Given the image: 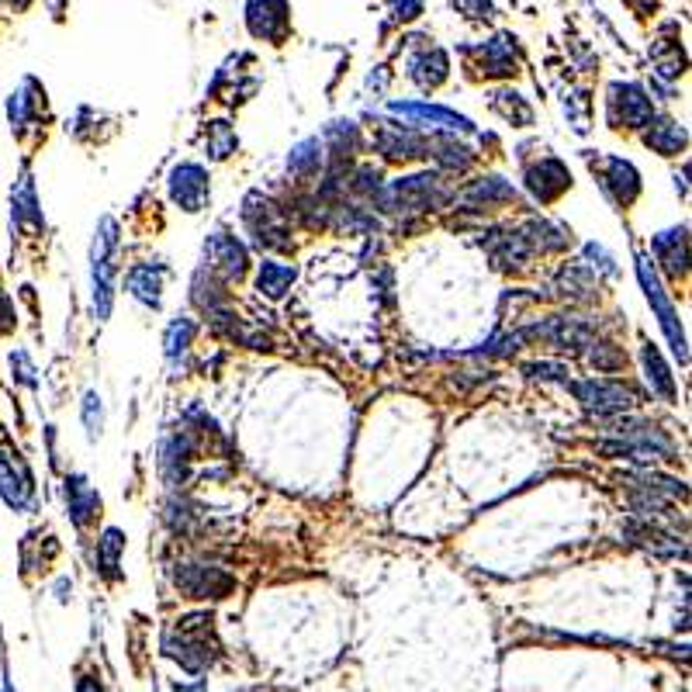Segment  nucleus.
Returning <instances> with one entry per match:
<instances>
[{
  "label": "nucleus",
  "instance_id": "22",
  "mask_svg": "<svg viewBox=\"0 0 692 692\" xmlns=\"http://www.w3.org/2000/svg\"><path fill=\"white\" fill-rule=\"evenodd\" d=\"M644 367H648V381H651V388L658 391L661 398H668V402H672V398H675V381H672V374H668L665 360L658 357V350H654L651 343L644 346Z\"/></svg>",
  "mask_w": 692,
  "mask_h": 692
},
{
  "label": "nucleus",
  "instance_id": "19",
  "mask_svg": "<svg viewBox=\"0 0 692 692\" xmlns=\"http://www.w3.org/2000/svg\"><path fill=\"white\" fill-rule=\"evenodd\" d=\"M66 499H70V516L77 526H84L90 516L101 509V499H97V492L87 485L84 478H73L70 488H66Z\"/></svg>",
  "mask_w": 692,
  "mask_h": 692
},
{
  "label": "nucleus",
  "instance_id": "7",
  "mask_svg": "<svg viewBox=\"0 0 692 692\" xmlns=\"http://www.w3.org/2000/svg\"><path fill=\"white\" fill-rule=\"evenodd\" d=\"M170 194L184 212H201V205L208 201V173L194 163L173 170L170 177Z\"/></svg>",
  "mask_w": 692,
  "mask_h": 692
},
{
  "label": "nucleus",
  "instance_id": "11",
  "mask_svg": "<svg viewBox=\"0 0 692 692\" xmlns=\"http://www.w3.org/2000/svg\"><path fill=\"white\" fill-rule=\"evenodd\" d=\"M0 495L7 499V506H25L32 495V478L25 464L18 461V454H4V450H0Z\"/></svg>",
  "mask_w": 692,
  "mask_h": 692
},
{
  "label": "nucleus",
  "instance_id": "25",
  "mask_svg": "<svg viewBox=\"0 0 692 692\" xmlns=\"http://www.w3.org/2000/svg\"><path fill=\"white\" fill-rule=\"evenodd\" d=\"M468 198H475V201H485V205H488V201H495V198H499V201H516V191H513V187H509V184H506V180H502V177H488L485 184L471 187V191H468Z\"/></svg>",
  "mask_w": 692,
  "mask_h": 692
},
{
  "label": "nucleus",
  "instance_id": "6",
  "mask_svg": "<svg viewBox=\"0 0 692 692\" xmlns=\"http://www.w3.org/2000/svg\"><path fill=\"white\" fill-rule=\"evenodd\" d=\"M177 589H184L191 599H222L232 589V578L205 564H184L177 571Z\"/></svg>",
  "mask_w": 692,
  "mask_h": 692
},
{
  "label": "nucleus",
  "instance_id": "13",
  "mask_svg": "<svg viewBox=\"0 0 692 692\" xmlns=\"http://www.w3.org/2000/svg\"><path fill=\"white\" fill-rule=\"evenodd\" d=\"M526 184H530V191L537 194L540 201H554L561 191H568L571 187V173L564 170V163H558V160H544L526 173Z\"/></svg>",
  "mask_w": 692,
  "mask_h": 692
},
{
  "label": "nucleus",
  "instance_id": "24",
  "mask_svg": "<svg viewBox=\"0 0 692 692\" xmlns=\"http://www.w3.org/2000/svg\"><path fill=\"white\" fill-rule=\"evenodd\" d=\"M122 547H125V540H122V533H118V530H108V533H104L101 544H97V564H101V571L108 578H115L118 554H122Z\"/></svg>",
  "mask_w": 692,
  "mask_h": 692
},
{
  "label": "nucleus",
  "instance_id": "23",
  "mask_svg": "<svg viewBox=\"0 0 692 692\" xmlns=\"http://www.w3.org/2000/svg\"><path fill=\"white\" fill-rule=\"evenodd\" d=\"M443 77H447V56L443 52H426L412 63V80L419 87H436Z\"/></svg>",
  "mask_w": 692,
  "mask_h": 692
},
{
  "label": "nucleus",
  "instance_id": "33",
  "mask_svg": "<svg viewBox=\"0 0 692 692\" xmlns=\"http://www.w3.org/2000/svg\"><path fill=\"white\" fill-rule=\"evenodd\" d=\"M4 692H14V689H4Z\"/></svg>",
  "mask_w": 692,
  "mask_h": 692
},
{
  "label": "nucleus",
  "instance_id": "17",
  "mask_svg": "<svg viewBox=\"0 0 692 692\" xmlns=\"http://www.w3.org/2000/svg\"><path fill=\"white\" fill-rule=\"evenodd\" d=\"M644 142H648L654 153H661V156H679L682 149H686V129L675 122H658V125H651V132L644 135Z\"/></svg>",
  "mask_w": 692,
  "mask_h": 692
},
{
  "label": "nucleus",
  "instance_id": "12",
  "mask_svg": "<svg viewBox=\"0 0 692 692\" xmlns=\"http://www.w3.org/2000/svg\"><path fill=\"white\" fill-rule=\"evenodd\" d=\"M388 198L395 208H430L436 205V177L423 173V177L398 180V184H391Z\"/></svg>",
  "mask_w": 692,
  "mask_h": 692
},
{
  "label": "nucleus",
  "instance_id": "5",
  "mask_svg": "<svg viewBox=\"0 0 692 692\" xmlns=\"http://www.w3.org/2000/svg\"><path fill=\"white\" fill-rule=\"evenodd\" d=\"M609 111H613V118L623 125H630V129H644V125H651V97H644L641 87L634 84H613L609 87Z\"/></svg>",
  "mask_w": 692,
  "mask_h": 692
},
{
  "label": "nucleus",
  "instance_id": "31",
  "mask_svg": "<svg viewBox=\"0 0 692 692\" xmlns=\"http://www.w3.org/2000/svg\"><path fill=\"white\" fill-rule=\"evenodd\" d=\"M77 692H101V682L90 679V675H84V679L77 682Z\"/></svg>",
  "mask_w": 692,
  "mask_h": 692
},
{
  "label": "nucleus",
  "instance_id": "9",
  "mask_svg": "<svg viewBox=\"0 0 692 692\" xmlns=\"http://www.w3.org/2000/svg\"><path fill=\"white\" fill-rule=\"evenodd\" d=\"M205 263H208V270H218V274H225V277H243L246 246L236 243L232 236H225V232H215L212 243L205 246Z\"/></svg>",
  "mask_w": 692,
  "mask_h": 692
},
{
  "label": "nucleus",
  "instance_id": "26",
  "mask_svg": "<svg viewBox=\"0 0 692 692\" xmlns=\"http://www.w3.org/2000/svg\"><path fill=\"white\" fill-rule=\"evenodd\" d=\"M191 336H194V326L187 319H177L170 326L167 333V357L173 360L177 353H187V346H191Z\"/></svg>",
  "mask_w": 692,
  "mask_h": 692
},
{
  "label": "nucleus",
  "instance_id": "4",
  "mask_svg": "<svg viewBox=\"0 0 692 692\" xmlns=\"http://www.w3.org/2000/svg\"><path fill=\"white\" fill-rule=\"evenodd\" d=\"M246 21H250V32L257 35V39H267L274 45H281V39L291 28L288 4H284V0H250Z\"/></svg>",
  "mask_w": 692,
  "mask_h": 692
},
{
  "label": "nucleus",
  "instance_id": "20",
  "mask_svg": "<svg viewBox=\"0 0 692 692\" xmlns=\"http://www.w3.org/2000/svg\"><path fill=\"white\" fill-rule=\"evenodd\" d=\"M257 284L267 298H284V291L295 284V267H284V263H263Z\"/></svg>",
  "mask_w": 692,
  "mask_h": 692
},
{
  "label": "nucleus",
  "instance_id": "15",
  "mask_svg": "<svg viewBox=\"0 0 692 692\" xmlns=\"http://www.w3.org/2000/svg\"><path fill=\"white\" fill-rule=\"evenodd\" d=\"M160 288H163V270L153 267V263H142V267L129 270V291L139 302L146 305H160Z\"/></svg>",
  "mask_w": 692,
  "mask_h": 692
},
{
  "label": "nucleus",
  "instance_id": "16",
  "mask_svg": "<svg viewBox=\"0 0 692 692\" xmlns=\"http://www.w3.org/2000/svg\"><path fill=\"white\" fill-rule=\"evenodd\" d=\"M654 253L665 263L672 274H682L686 270V229H672L654 236Z\"/></svg>",
  "mask_w": 692,
  "mask_h": 692
},
{
  "label": "nucleus",
  "instance_id": "30",
  "mask_svg": "<svg viewBox=\"0 0 692 692\" xmlns=\"http://www.w3.org/2000/svg\"><path fill=\"white\" fill-rule=\"evenodd\" d=\"M14 322H11V305H7V298L0 295V333H7Z\"/></svg>",
  "mask_w": 692,
  "mask_h": 692
},
{
  "label": "nucleus",
  "instance_id": "3",
  "mask_svg": "<svg viewBox=\"0 0 692 692\" xmlns=\"http://www.w3.org/2000/svg\"><path fill=\"white\" fill-rule=\"evenodd\" d=\"M637 277H641V288H644V295H648V302L654 308V315H658V322H661V329H665L672 350L679 353V360H686V333H682V326H679V312H675L672 302H668L658 274H654V267L644 257L637 260Z\"/></svg>",
  "mask_w": 692,
  "mask_h": 692
},
{
  "label": "nucleus",
  "instance_id": "32",
  "mask_svg": "<svg viewBox=\"0 0 692 692\" xmlns=\"http://www.w3.org/2000/svg\"><path fill=\"white\" fill-rule=\"evenodd\" d=\"M7 4H14V7H25V4H28V0H7Z\"/></svg>",
  "mask_w": 692,
  "mask_h": 692
},
{
  "label": "nucleus",
  "instance_id": "1",
  "mask_svg": "<svg viewBox=\"0 0 692 692\" xmlns=\"http://www.w3.org/2000/svg\"><path fill=\"white\" fill-rule=\"evenodd\" d=\"M163 648H167L170 658L180 661L187 672H205V668H212L218 658V644L212 637V616L201 613V616L180 620L167 634V644H163Z\"/></svg>",
  "mask_w": 692,
  "mask_h": 692
},
{
  "label": "nucleus",
  "instance_id": "8",
  "mask_svg": "<svg viewBox=\"0 0 692 692\" xmlns=\"http://www.w3.org/2000/svg\"><path fill=\"white\" fill-rule=\"evenodd\" d=\"M575 395L596 412H620L634 405L630 388L620 381H582V385H575Z\"/></svg>",
  "mask_w": 692,
  "mask_h": 692
},
{
  "label": "nucleus",
  "instance_id": "29",
  "mask_svg": "<svg viewBox=\"0 0 692 692\" xmlns=\"http://www.w3.org/2000/svg\"><path fill=\"white\" fill-rule=\"evenodd\" d=\"M395 11L402 21H412L419 11H423V0H395Z\"/></svg>",
  "mask_w": 692,
  "mask_h": 692
},
{
  "label": "nucleus",
  "instance_id": "14",
  "mask_svg": "<svg viewBox=\"0 0 692 692\" xmlns=\"http://www.w3.org/2000/svg\"><path fill=\"white\" fill-rule=\"evenodd\" d=\"M603 184H606L609 198H613L616 205H630V201L641 194V177H637V170L630 167L627 160H609Z\"/></svg>",
  "mask_w": 692,
  "mask_h": 692
},
{
  "label": "nucleus",
  "instance_id": "2",
  "mask_svg": "<svg viewBox=\"0 0 692 692\" xmlns=\"http://www.w3.org/2000/svg\"><path fill=\"white\" fill-rule=\"evenodd\" d=\"M115 250H118V225L111 218H101V229H97L94 250V312L97 319H108L111 312V295H115Z\"/></svg>",
  "mask_w": 692,
  "mask_h": 692
},
{
  "label": "nucleus",
  "instance_id": "10",
  "mask_svg": "<svg viewBox=\"0 0 692 692\" xmlns=\"http://www.w3.org/2000/svg\"><path fill=\"white\" fill-rule=\"evenodd\" d=\"M391 111H395L398 118H409L412 125H440V129H461V132H471L475 125L468 122L464 115H457V111H447V108H436V104H391Z\"/></svg>",
  "mask_w": 692,
  "mask_h": 692
},
{
  "label": "nucleus",
  "instance_id": "21",
  "mask_svg": "<svg viewBox=\"0 0 692 692\" xmlns=\"http://www.w3.org/2000/svg\"><path fill=\"white\" fill-rule=\"evenodd\" d=\"M319 167H322V146H319V139L298 142V146L291 149L288 170L295 173V177H312V173H319Z\"/></svg>",
  "mask_w": 692,
  "mask_h": 692
},
{
  "label": "nucleus",
  "instance_id": "18",
  "mask_svg": "<svg viewBox=\"0 0 692 692\" xmlns=\"http://www.w3.org/2000/svg\"><path fill=\"white\" fill-rule=\"evenodd\" d=\"M481 66H485V73H492V77H509V73H516L513 42H509V39H492L485 49H481Z\"/></svg>",
  "mask_w": 692,
  "mask_h": 692
},
{
  "label": "nucleus",
  "instance_id": "27",
  "mask_svg": "<svg viewBox=\"0 0 692 692\" xmlns=\"http://www.w3.org/2000/svg\"><path fill=\"white\" fill-rule=\"evenodd\" d=\"M84 423H87L90 440H94V436L101 433V426H104V409H101V398H97V391H87V398H84Z\"/></svg>",
  "mask_w": 692,
  "mask_h": 692
},
{
  "label": "nucleus",
  "instance_id": "28",
  "mask_svg": "<svg viewBox=\"0 0 692 692\" xmlns=\"http://www.w3.org/2000/svg\"><path fill=\"white\" fill-rule=\"evenodd\" d=\"M212 156H218V160H222V156H229L232 153V146H236V135L229 132V125L225 122H215L212 125Z\"/></svg>",
  "mask_w": 692,
  "mask_h": 692
}]
</instances>
